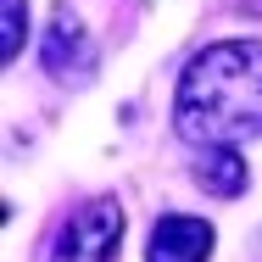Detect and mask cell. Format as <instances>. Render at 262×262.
<instances>
[{
	"label": "cell",
	"instance_id": "7",
	"mask_svg": "<svg viewBox=\"0 0 262 262\" xmlns=\"http://www.w3.org/2000/svg\"><path fill=\"white\" fill-rule=\"evenodd\" d=\"M240 6H246V11H257V17H262V0H240Z\"/></svg>",
	"mask_w": 262,
	"mask_h": 262
},
{
	"label": "cell",
	"instance_id": "5",
	"mask_svg": "<svg viewBox=\"0 0 262 262\" xmlns=\"http://www.w3.org/2000/svg\"><path fill=\"white\" fill-rule=\"evenodd\" d=\"M246 162H240V145H201V162H195V184L207 195H246Z\"/></svg>",
	"mask_w": 262,
	"mask_h": 262
},
{
	"label": "cell",
	"instance_id": "4",
	"mask_svg": "<svg viewBox=\"0 0 262 262\" xmlns=\"http://www.w3.org/2000/svg\"><path fill=\"white\" fill-rule=\"evenodd\" d=\"M212 223L190 217V212H167L157 217L151 240H145V262H207L212 257Z\"/></svg>",
	"mask_w": 262,
	"mask_h": 262
},
{
	"label": "cell",
	"instance_id": "1",
	"mask_svg": "<svg viewBox=\"0 0 262 262\" xmlns=\"http://www.w3.org/2000/svg\"><path fill=\"white\" fill-rule=\"evenodd\" d=\"M173 128L190 145H240L262 134V39L207 45L184 67Z\"/></svg>",
	"mask_w": 262,
	"mask_h": 262
},
{
	"label": "cell",
	"instance_id": "2",
	"mask_svg": "<svg viewBox=\"0 0 262 262\" xmlns=\"http://www.w3.org/2000/svg\"><path fill=\"white\" fill-rule=\"evenodd\" d=\"M117 240H123V207L112 195H101V201L73 207V217L61 223L51 246V262H106L117 251Z\"/></svg>",
	"mask_w": 262,
	"mask_h": 262
},
{
	"label": "cell",
	"instance_id": "6",
	"mask_svg": "<svg viewBox=\"0 0 262 262\" xmlns=\"http://www.w3.org/2000/svg\"><path fill=\"white\" fill-rule=\"evenodd\" d=\"M23 34H28V6H23V0H6V39H0V56H6V61H17Z\"/></svg>",
	"mask_w": 262,
	"mask_h": 262
},
{
	"label": "cell",
	"instance_id": "3",
	"mask_svg": "<svg viewBox=\"0 0 262 262\" xmlns=\"http://www.w3.org/2000/svg\"><path fill=\"white\" fill-rule=\"evenodd\" d=\"M39 61H45V73L61 78V84H84V78H95V45H90V28L78 23L73 6H56V11H51V28H45Z\"/></svg>",
	"mask_w": 262,
	"mask_h": 262
}]
</instances>
